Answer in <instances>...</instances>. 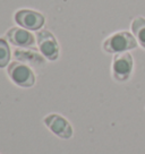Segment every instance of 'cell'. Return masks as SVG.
<instances>
[{
  "label": "cell",
  "mask_w": 145,
  "mask_h": 154,
  "mask_svg": "<svg viewBox=\"0 0 145 154\" xmlns=\"http://www.w3.org/2000/svg\"><path fill=\"white\" fill-rule=\"evenodd\" d=\"M138 42L135 36L127 31H120L111 34L104 40L102 48L106 53H121L137 48Z\"/></svg>",
  "instance_id": "obj_1"
},
{
  "label": "cell",
  "mask_w": 145,
  "mask_h": 154,
  "mask_svg": "<svg viewBox=\"0 0 145 154\" xmlns=\"http://www.w3.org/2000/svg\"><path fill=\"white\" fill-rule=\"evenodd\" d=\"M134 69V59L129 52L117 53L112 60V77L116 82H127Z\"/></svg>",
  "instance_id": "obj_2"
},
{
  "label": "cell",
  "mask_w": 145,
  "mask_h": 154,
  "mask_svg": "<svg viewBox=\"0 0 145 154\" xmlns=\"http://www.w3.org/2000/svg\"><path fill=\"white\" fill-rule=\"evenodd\" d=\"M10 79L20 87H32L35 83V75L32 69L20 61H13L8 67Z\"/></svg>",
  "instance_id": "obj_3"
},
{
  "label": "cell",
  "mask_w": 145,
  "mask_h": 154,
  "mask_svg": "<svg viewBox=\"0 0 145 154\" xmlns=\"http://www.w3.org/2000/svg\"><path fill=\"white\" fill-rule=\"evenodd\" d=\"M43 122L54 135L63 140H69L72 136V127L69 121L57 113H51L43 119Z\"/></svg>",
  "instance_id": "obj_4"
},
{
  "label": "cell",
  "mask_w": 145,
  "mask_h": 154,
  "mask_svg": "<svg viewBox=\"0 0 145 154\" xmlns=\"http://www.w3.org/2000/svg\"><path fill=\"white\" fill-rule=\"evenodd\" d=\"M38 44H39V48L42 54L50 61H54L58 59L59 45L51 32H49L47 29L39 32L38 33Z\"/></svg>",
  "instance_id": "obj_5"
},
{
  "label": "cell",
  "mask_w": 145,
  "mask_h": 154,
  "mask_svg": "<svg viewBox=\"0 0 145 154\" xmlns=\"http://www.w3.org/2000/svg\"><path fill=\"white\" fill-rule=\"evenodd\" d=\"M15 20L22 27L32 31L40 29L44 24V17L42 14L31 9L18 10L15 14Z\"/></svg>",
  "instance_id": "obj_6"
},
{
  "label": "cell",
  "mask_w": 145,
  "mask_h": 154,
  "mask_svg": "<svg viewBox=\"0 0 145 154\" xmlns=\"http://www.w3.org/2000/svg\"><path fill=\"white\" fill-rule=\"evenodd\" d=\"M7 38L11 44L20 48H32L35 44V38L27 29L13 27L7 32Z\"/></svg>",
  "instance_id": "obj_7"
},
{
  "label": "cell",
  "mask_w": 145,
  "mask_h": 154,
  "mask_svg": "<svg viewBox=\"0 0 145 154\" xmlns=\"http://www.w3.org/2000/svg\"><path fill=\"white\" fill-rule=\"evenodd\" d=\"M131 32L142 48L145 50V17L137 16L131 22Z\"/></svg>",
  "instance_id": "obj_8"
},
{
  "label": "cell",
  "mask_w": 145,
  "mask_h": 154,
  "mask_svg": "<svg viewBox=\"0 0 145 154\" xmlns=\"http://www.w3.org/2000/svg\"><path fill=\"white\" fill-rule=\"evenodd\" d=\"M15 58L18 59V60H22V61H26V63H29L33 66H39V65H43L44 60L43 58L40 56L36 51H32V50H18L16 49L15 50Z\"/></svg>",
  "instance_id": "obj_9"
},
{
  "label": "cell",
  "mask_w": 145,
  "mask_h": 154,
  "mask_svg": "<svg viewBox=\"0 0 145 154\" xmlns=\"http://www.w3.org/2000/svg\"><path fill=\"white\" fill-rule=\"evenodd\" d=\"M10 60V49L5 38H0V68L6 67Z\"/></svg>",
  "instance_id": "obj_10"
}]
</instances>
